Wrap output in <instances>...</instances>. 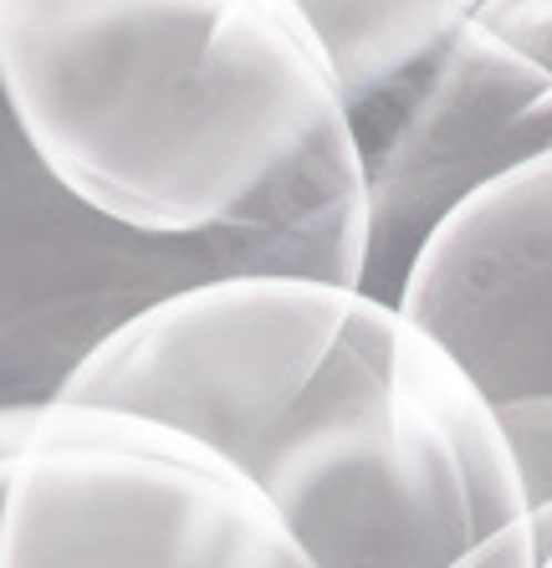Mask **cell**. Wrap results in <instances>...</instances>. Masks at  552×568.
<instances>
[{"label":"cell","instance_id":"obj_7","mask_svg":"<svg viewBox=\"0 0 552 568\" xmlns=\"http://www.w3.org/2000/svg\"><path fill=\"white\" fill-rule=\"evenodd\" d=\"M303 21L317 57L338 88L343 113L409 67H420L435 47H446L481 0H276Z\"/></svg>","mask_w":552,"mask_h":568},{"label":"cell","instance_id":"obj_1","mask_svg":"<svg viewBox=\"0 0 552 568\" xmlns=\"http://www.w3.org/2000/svg\"><path fill=\"white\" fill-rule=\"evenodd\" d=\"M57 405L190 430L317 568H460L532 528L512 446L456 358L358 282L236 272L123 323Z\"/></svg>","mask_w":552,"mask_h":568},{"label":"cell","instance_id":"obj_2","mask_svg":"<svg viewBox=\"0 0 552 568\" xmlns=\"http://www.w3.org/2000/svg\"><path fill=\"white\" fill-rule=\"evenodd\" d=\"M0 98L52 174L154 236L287 225L364 272V170L276 0H0Z\"/></svg>","mask_w":552,"mask_h":568},{"label":"cell","instance_id":"obj_5","mask_svg":"<svg viewBox=\"0 0 552 568\" xmlns=\"http://www.w3.org/2000/svg\"><path fill=\"white\" fill-rule=\"evenodd\" d=\"M348 133L368 215L358 287L399 297L409 262L460 200L552 154V67L471 11L446 47L348 108Z\"/></svg>","mask_w":552,"mask_h":568},{"label":"cell","instance_id":"obj_9","mask_svg":"<svg viewBox=\"0 0 552 568\" xmlns=\"http://www.w3.org/2000/svg\"><path fill=\"white\" fill-rule=\"evenodd\" d=\"M542 568H552V554H548V558H542Z\"/></svg>","mask_w":552,"mask_h":568},{"label":"cell","instance_id":"obj_6","mask_svg":"<svg viewBox=\"0 0 552 568\" xmlns=\"http://www.w3.org/2000/svg\"><path fill=\"white\" fill-rule=\"evenodd\" d=\"M395 303L466 369L501 425L542 568L552 554V154L460 200L409 262Z\"/></svg>","mask_w":552,"mask_h":568},{"label":"cell","instance_id":"obj_3","mask_svg":"<svg viewBox=\"0 0 552 568\" xmlns=\"http://www.w3.org/2000/svg\"><path fill=\"white\" fill-rule=\"evenodd\" d=\"M236 272L358 282L307 231L231 225L154 236L62 185L0 98V415H41L98 348L184 287Z\"/></svg>","mask_w":552,"mask_h":568},{"label":"cell","instance_id":"obj_8","mask_svg":"<svg viewBox=\"0 0 552 568\" xmlns=\"http://www.w3.org/2000/svg\"><path fill=\"white\" fill-rule=\"evenodd\" d=\"M11 462H16V456H0V507H6V481H11Z\"/></svg>","mask_w":552,"mask_h":568},{"label":"cell","instance_id":"obj_4","mask_svg":"<svg viewBox=\"0 0 552 568\" xmlns=\"http://www.w3.org/2000/svg\"><path fill=\"white\" fill-rule=\"evenodd\" d=\"M0 568H317L221 450L108 405H52L21 440Z\"/></svg>","mask_w":552,"mask_h":568}]
</instances>
